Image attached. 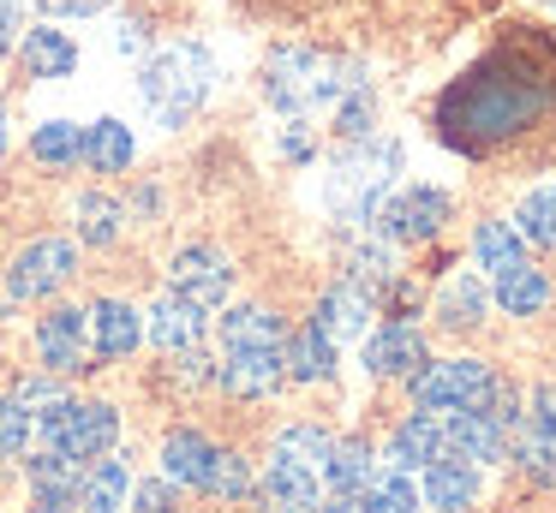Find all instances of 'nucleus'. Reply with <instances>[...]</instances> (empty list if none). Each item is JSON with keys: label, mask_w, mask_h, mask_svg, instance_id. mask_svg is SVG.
Returning a JSON list of instances; mask_svg holds the SVG:
<instances>
[{"label": "nucleus", "mask_w": 556, "mask_h": 513, "mask_svg": "<svg viewBox=\"0 0 556 513\" xmlns=\"http://www.w3.org/2000/svg\"><path fill=\"white\" fill-rule=\"evenodd\" d=\"M556 114V42L539 30H515L484 48L443 95H437V138L460 155H491L527 138Z\"/></svg>", "instance_id": "f257e3e1"}, {"label": "nucleus", "mask_w": 556, "mask_h": 513, "mask_svg": "<svg viewBox=\"0 0 556 513\" xmlns=\"http://www.w3.org/2000/svg\"><path fill=\"white\" fill-rule=\"evenodd\" d=\"M359 84H371V72L348 54H329V48H276L264 60V102L288 119L329 114Z\"/></svg>", "instance_id": "f03ea898"}, {"label": "nucleus", "mask_w": 556, "mask_h": 513, "mask_svg": "<svg viewBox=\"0 0 556 513\" xmlns=\"http://www.w3.org/2000/svg\"><path fill=\"white\" fill-rule=\"evenodd\" d=\"M395 174H401V143L395 138H348V150L329 162L324 174V203L341 227H371L377 203L395 191Z\"/></svg>", "instance_id": "7ed1b4c3"}, {"label": "nucleus", "mask_w": 556, "mask_h": 513, "mask_svg": "<svg viewBox=\"0 0 556 513\" xmlns=\"http://www.w3.org/2000/svg\"><path fill=\"white\" fill-rule=\"evenodd\" d=\"M210 90H216V54L204 42H174L162 54H150L144 72H138V95H144L150 119L162 131H180L210 102Z\"/></svg>", "instance_id": "20e7f679"}, {"label": "nucleus", "mask_w": 556, "mask_h": 513, "mask_svg": "<svg viewBox=\"0 0 556 513\" xmlns=\"http://www.w3.org/2000/svg\"><path fill=\"white\" fill-rule=\"evenodd\" d=\"M37 441L66 460H102V453L121 441V412L109 400H61L49 412H37Z\"/></svg>", "instance_id": "39448f33"}, {"label": "nucleus", "mask_w": 556, "mask_h": 513, "mask_svg": "<svg viewBox=\"0 0 556 513\" xmlns=\"http://www.w3.org/2000/svg\"><path fill=\"white\" fill-rule=\"evenodd\" d=\"M407 388H413V406H425V412H479L491 400L496 376L479 358H425L407 376Z\"/></svg>", "instance_id": "423d86ee"}, {"label": "nucleus", "mask_w": 556, "mask_h": 513, "mask_svg": "<svg viewBox=\"0 0 556 513\" xmlns=\"http://www.w3.org/2000/svg\"><path fill=\"white\" fill-rule=\"evenodd\" d=\"M443 221H448V191H437V185L389 191L371 215V227H383L389 245H425V239L443 233Z\"/></svg>", "instance_id": "0eeeda50"}, {"label": "nucleus", "mask_w": 556, "mask_h": 513, "mask_svg": "<svg viewBox=\"0 0 556 513\" xmlns=\"http://www.w3.org/2000/svg\"><path fill=\"white\" fill-rule=\"evenodd\" d=\"M73 269H78L73 239H30L13 257V269H7V298H18V305H25V298H49L73 281Z\"/></svg>", "instance_id": "6e6552de"}, {"label": "nucleus", "mask_w": 556, "mask_h": 513, "mask_svg": "<svg viewBox=\"0 0 556 513\" xmlns=\"http://www.w3.org/2000/svg\"><path fill=\"white\" fill-rule=\"evenodd\" d=\"M168 293L192 298L198 310H222V305H228V293H233V262L222 257L216 245H186V251H174V262H168Z\"/></svg>", "instance_id": "1a4fd4ad"}, {"label": "nucleus", "mask_w": 556, "mask_h": 513, "mask_svg": "<svg viewBox=\"0 0 556 513\" xmlns=\"http://www.w3.org/2000/svg\"><path fill=\"white\" fill-rule=\"evenodd\" d=\"M281 382H288L281 346H240V352L216 358V388L233 394V400H269Z\"/></svg>", "instance_id": "9d476101"}, {"label": "nucleus", "mask_w": 556, "mask_h": 513, "mask_svg": "<svg viewBox=\"0 0 556 513\" xmlns=\"http://www.w3.org/2000/svg\"><path fill=\"white\" fill-rule=\"evenodd\" d=\"M37 352L54 376H73V370H90V310L78 305H54L49 317L37 322Z\"/></svg>", "instance_id": "9b49d317"}, {"label": "nucleus", "mask_w": 556, "mask_h": 513, "mask_svg": "<svg viewBox=\"0 0 556 513\" xmlns=\"http://www.w3.org/2000/svg\"><path fill=\"white\" fill-rule=\"evenodd\" d=\"M359 364L371 376H395L407 382L413 370L425 364V334L413 322H377L371 334H359Z\"/></svg>", "instance_id": "f8f14e48"}, {"label": "nucleus", "mask_w": 556, "mask_h": 513, "mask_svg": "<svg viewBox=\"0 0 556 513\" xmlns=\"http://www.w3.org/2000/svg\"><path fill=\"white\" fill-rule=\"evenodd\" d=\"M377 305H383V293H377V286H365V281H336L324 298H317V322H312V329H324L336 346H341V341H359V334L371 329Z\"/></svg>", "instance_id": "ddd939ff"}, {"label": "nucleus", "mask_w": 556, "mask_h": 513, "mask_svg": "<svg viewBox=\"0 0 556 513\" xmlns=\"http://www.w3.org/2000/svg\"><path fill=\"white\" fill-rule=\"evenodd\" d=\"M204 329H210V310H198L192 298H180V293H162L156 305L144 310V341L168 358L204 346Z\"/></svg>", "instance_id": "4468645a"}, {"label": "nucleus", "mask_w": 556, "mask_h": 513, "mask_svg": "<svg viewBox=\"0 0 556 513\" xmlns=\"http://www.w3.org/2000/svg\"><path fill=\"white\" fill-rule=\"evenodd\" d=\"M479 465L455 460V453H437L431 465H419V508L437 513H467L479 501Z\"/></svg>", "instance_id": "2eb2a0df"}, {"label": "nucleus", "mask_w": 556, "mask_h": 513, "mask_svg": "<svg viewBox=\"0 0 556 513\" xmlns=\"http://www.w3.org/2000/svg\"><path fill=\"white\" fill-rule=\"evenodd\" d=\"M443 453L467 465H496L508 460V429L491 412H448L443 418Z\"/></svg>", "instance_id": "dca6fc26"}, {"label": "nucleus", "mask_w": 556, "mask_h": 513, "mask_svg": "<svg viewBox=\"0 0 556 513\" xmlns=\"http://www.w3.org/2000/svg\"><path fill=\"white\" fill-rule=\"evenodd\" d=\"M144 341V310H132L126 298H97L90 305V358L114 364V358H132Z\"/></svg>", "instance_id": "f3484780"}, {"label": "nucleus", "mask_w": 556, "mask_h": 513, "mask_svg": "<svg viewBox=\"0 0 556 513\" xmlns=\"http://www.w3.org/2000/svg\"><path fill=\"white\" fill-rule=\"evenodd\" d=\"M252 496L264 501L269 513H317V501H324V477H317V472H305V465L269 460Z\"/></svg>", "instance_id": "a211bd4d"}, {"label": "nucleus", "mask_w": 556, "mask_h": 513, "mask_svg": "<svg viewBox=\"0 0 556 513\" xmlns=\"http://www.w3.org/2000/svg\"><path fill=\"white\" fill-rule=\"evenodd\" d=\"M126 496H132V465L126 460H90L85 472H78V496H73V508L78 513H121L126 508Z\"/></svg>", "instance_id": "6ab92c4d"}, {"label": "nucleus", "mask_w": 556, "mask_h": 513, "mask_svg": "<svg viewBox=\"0 0 556 513\" xmlns=\"http://www.w3.org/2000/svg\"><path fill=\"white\" fill-rule=\"evenodd\" d=\"M18 60H25L30 78H73L78 72V42L66 30H54V24H30V30L18 36Z\"/></svg>", "instance_id": "aec40b11"}, {"label": "nucleus", "mask_w": 556, "mask_h": 513, "mask_svg": "<svg viewBox=\"0 0 556 513\" xmlns=\"http://www.w3.org/2000/svg\"><path fill=\"white\" fill-rule=\"evenodd\" d=\"M437 453H443V418L419 406V412H407V418L395 424V436H389V453H383V460L401 465V472H419V465L437 460Z\"/></svg>", "instance_id": "412c9836"}, {"label": "nucleus", "mask_w": 556, "mask_h": 513, "mask_svg": "<svg viewBox=\"0 0 556 513\" xmlns=\"http://www.w3.org/2000/svg\"><path fill=\"white\" fill-rule=\"evenodd\" d=\"M353 508L359 513H419V484H413V472L377 460L371 477L359 484V496H353Z\"/></svg>", "instance_id": "4be33fe9"}, {"label": "nucleus", "mask_w": 556, "mask_h": 513, "mask_svg": "<svg viewBox=\"0 0 556 513\" xmlns=\"http://www.w3.org/2000/svg\"><path fill=\"white\" fill-rule=\"evenodd\" d=\"M138 155L132 143V126L126 119H90L85 126V150H78V162L90 167V174H126Z\"/></svg>", "instance_id": "5701e85b"}, {"label": "nucleus", "mask_w": 556, "mask_h": 513, "mask_svg": "<svg viewBox=\"0 0 556 513\" xmlns=\"http://www.w3.org/2000/svg\"><path fill=\"white\" fill-rule=\"evenodd\" d=\"M484 310H491V286H484L479 274H448V281L437 286V322H443V329H479Z\"/></svg>", "instance_id": "b1692460"}, {"label": "nucleus", "mask_w": 556, "mask_h": 513, "mask_svg": "<svg viewBox=\"0 0 556 513\" xmlns=\"http://www.w3.org/2000/svg\"><path fill=\"white\" fill-rule=\"evenodd\" d=\"M210 460H216V441H210L204 429H174V436L162 441V477H174L180 489L204 484Z\"/></svg>", "instance_id": "393cba45"}, {"label": "nucleus", "mask_w": 556, "mask_h": 513, "mask_svg": "<svg viewBox=\"0 0 556 513\" xmlns=\"http://www.w3.org/2000/svg\"><path fill=\"white\" fill-rule=\"evenodd\" d=\"M288 341V322L264 305H233L222 310V352H240V346H281Z\"/></svg>", "instance_id": "a878e982"}, {"label": "nucleus", "mask_w": 556, "mask_h": 513, "mask_svg": "<svg viewBox=\"0 0 556 513\" xmlns=\"http://www.w3.org/2000/svg\"><path fill=\"white\" fill-rule=\"evenodd\" d=\"M281 364H288V382H324L336 370V341L305 322V329H293L281 341Z\"/></svg>", "instance_id": "bb28decb"}, {"label": "nucleus", "mask_w": 556, "mask_h": 513, "mask_svg": "<svg viewBox=\"0 0 556 513\" xmlns=\"http://www.w3.org/2000/svg\"><path fill=\"white\" fill-rule=\"evenodd\" d=\"M472 257L484 274H515L520 262H532V245L515 233V221H479L472 233Z\"/></svg>", "instance_id": "cd10ccee"}, {"label": "nucleus", "mask_w": 556, "mask_h": 513, "mask_svg": "<svg viewBox=\"0 0 556 513\" xmlns=\"http://www.w3.org/2000/svg\"><path fill=\"white\" fill-rule=\"evenodd\" d=\"M25 472H30V489H37V501H49V508H73L78 472H85V465L66 460V453H54V448H37V453L25 460Z\"/></svg>", "instance_id": "c85d7f7f"}, {"label": "nucleus", "mask_w": 556, "mask_h": 513, "mask_svg": "<svg viewBox=\"0 0 556 513\" xmlns=\"http://www.w3.org/2000/svg\"><path fill=\"white\" fill-rule=\"evenodd\" d=\"M491 305H496V310H508V317H539V310L551 305V274L532 269V262H520L515 274H496Z\"/></svg>", "instance_id": "c756f323"}, {"label": "nucleus", "mask_w": 556, "mask_h": 513, "mask_svg": "<svg viewBox=\"0 0 556 513\" xmlns=\"http://www.w3.org/2000/svg\"><path fill=\"white\" fill-rule=\"evenodd\" d=\"M73 221H78V245H114L121 227H126V203L109 197V191H85Z\"/></svg>", "instance_id": "7c9ffc66"}, {"label": "nucleus", "mask_w": 556, "mask_h": 513, "mask_svg": "<svg viewBox=\"0 0 556 513\" xmlns=\"http://www.w3.org/2000/svg\"><path fill=\"white\" fill-rule=\"evenodd\" d=\"M377 453L365 441H336L324 460V496H359V484L371 477Z\"/></svg>", "instance_id": "2f4dec72"}, {"label": "nucleus", "mask_w": 556, "mask_h": 513, "mask_svg": "<svg viewBox=\"0 0 556 513\" xmlns=\"http://www.w3.org/2000/svg\"><path fill=\"white\" fill-rule=\"evenodd\" d=\"M329 448H336V436H329V429H317V424H288V429L276 436V448H269V460L305 465V472H317V477H324Z\"/></svg>", "instance_id": "473e14b6"}, {"label": "nucleus", "mask_w": 556, "mask_h": 513, "mask_svg": "<svg viewBox=\"0 0 556 513\" xmlns=\"http://www.w3.org/2000/svg\"><path fill=\"white\" fill-rule=\"evenodd\" d=\"M515 233L527 239V245H556V179H544V185H532L527 197H520Z\"/></svg>", "instance_id": "72a5a7b5"}, {"label": "nucleus", "mask_w": 556, "mask_h": 513, "mask_svg": "<svg viewBox=\"0 0 556 513\" xmlns=\"http://www.w3.org/2000/svg\"><path fill=\"white\" fill-rule=\"evenodd\" d=\"M78 150H85V126H73V119H42V126L30 131V155H37L42 167H73Z\"/></svg>", "instance_id": "f704fd0d"}, {"label": "nucleus", "mask_w": 556, "mask_h": 513, "mask_svg": "<svg viewBox=\"0 0 556 513\" xmlns=\"http://www.w3.org/2000/svg\"><path fill=\"white\" fill-rule=\"evenodd\" d=\"M204 496H222V501H245L257 489V477H252V460H240L233 448H216V460H210V472H204Z\"/></svg>", "instance_id": "c9c22d12"}, {"label": "nucleus", "mask_w": 556, "mask_h": 513, "mask_svg": "<svg viewBox=\"0 0 556 513\" xmlns=\"http://www.w3.org/2000/svg\"><path fill=\"white\" fill-rule=\"evenodd\" d=\"M508 453L520 460L527 477L556 484V436H544V429H520V436H508Z\"/></svg>", "instance_id": "e433bc0d"}, {"label": "nucleus", "mask_w": 556, "mask_h": 513, "mask_svg": "<svg viewBox=\"0 0 556 513\" xmlns=\"http://www.w3.org/2000/svg\"><path fill=\"white\" fill-rule=\"evenodd\" d=\"M30 441H37V418H30L13 394H0V460L30 453Z\"/></svg>", "instance_id": "4c0bfd02"}, {"label": "nucleus", "mask_w": 556, "mask_h": 513, "mask_svg": "<svg viewBox=\"0 0 556 513\" xmlns=\"http://www.w3.org/2000/svg\"><path fill=\"white\" fill-rule=\"evenodd\" d=\"M13 400L25 406L30 418H37V412H49V406H61V400H66V388H61V376L49 370V376H25V382H18Z\"/></svg>", "instance_id": "58836bf2"}, {"label": "nucleus", "mask_w": 556, "mask_h": 513, "mask_svg": "<svg viewBox=\"0 0 556 513\" xmlns=\"http://www.w3.org/2000/svg\"><path fill=\"white\" fill-rule=\"evenodd\" d=\"M174 477H150V484H132V513H174Z\"/></svg>", "instance_id": "ea45409f"}, {"label": "nucleus", "mask_w": 556, "mask_h": 513, "mask_svg": "<svg viewBox=\"0 0 556 513\" xmlns=\"http://www.w3.org/2000/svg\"><path fill=\"white\" fill-rule=\"evenodd\" d=\"M49 18H90V12H109L114 0H37Z\"/></svg>", "instance_id": "a19ab883"}, {"label": "nucleus", "mask_w": 556, "mask_h": 513, "mask_svg": "<svg viewBox=\"0 0 556 513\" xmlns=\"http://www.w3.org/2000/svg\"><path fill=\"white\" fill-rule=\"evenodd\" d=\"M532 429L556 436V382H544V388L532 394Z\"/></svg>", "instance_id": "79ce46f5"}, {"label": "nucleus", "mask_w": 556, "mask_h": 513, "mask_svg": "<svg viewBox=\"0 0 556 513\" xmlns=\"http://www.w3.org/2000/svg\"><path fill=\"white\" fill-rule=\"evenodd\" d=\"M18 30H25V7L18 0H0V54L18 42Z\"/></svg>", "instance_id": "37998d69"}, {"label": "nucleus", "mask_w": 556, "mask_h": 513, "mask_svg": "<svg viewBox=\"0 0 556 513\" xmlns=\"http://www.w3.org/2000/svg\"><path fill=\"white\" fill-rule=\"evenodd\" d=\"M144 42H150V36H144V24H138V18H126L121 30H114V48H121V54H144Z\"/></svg>", "instance_id": "c03bdc74"}, {"label": "nucleus", "mask_w": 556, "mask_h": 513, "mask_svg": "<svg viewBox=\"0 0 556 513\" xmlns=\"http://www.w3.org/2000/svg\"><path fill=\"white\" fill-rule=\"evenodd\" d=\"M0 150H7V107H0Z\"/></svg>", "instance_id": "a18cd8bd"}, {"label": "nucleus", "mask_w": 556, "mask_h": 513, "mask_svg": "<svg viewBox=\"0 0 556 513\" xmlns=\"http://www.w3.org/2000/svg\"><path fill=\"white\" fill-rule=\"evenodd\" d=\"M30 513H66V508H49V501H37V508H30Z\"/></svg>", "instance_id": "49530a36"}, {"label": "nucleus", "mask_w": 556, "mask_h": 513, "mask_svg": "<svg viewBox=\"0 0 556 513\" xmlns=\"http://www.w3.org/2000/svg\"><path fill=\"white\" fill-rule=\"evenodd\" d=\"M551 7H556V0H551Z\"/></svg>", "instance_id": "de8ad7c7"}]
</instances>
